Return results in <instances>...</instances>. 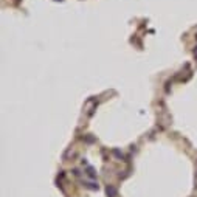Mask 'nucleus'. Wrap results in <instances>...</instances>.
I'll list each match as a JSON object with an SVG mask.
<instances>
[{"label":"nucleus","mask_w":197,"mask_h":197,"mask_svg":"<svg viewBox=\"0 0 197 197\" xmlns=\"http://www.w3.org/2000/svg\"><path fill=\"white\" fill-rule=\"evenodd\" d=\"M107 194L110 196V197H115V189L112 186H107Z\"/></svg>","instance_id":"obj_1"}]
</instances>
